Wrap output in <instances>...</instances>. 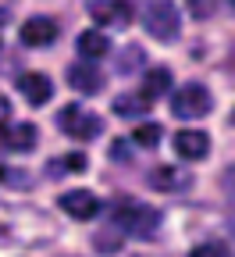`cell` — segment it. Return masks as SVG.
Masks as SVG:
<instances>
[{"mask_svg": "<svg viewBox=\"0 0 235 257\" xmlns=\"http://www.w3.org/2000/svg\"><path fill=\"white\" fill-rule=\"evenodd\" d=\"M61 236V225L36 204H8L0 200V246H50Z\"/></svg>", "mask_w": 235, "mask_h": 257, "instance_id": "6da1fadb", "label": "cell"}, {"mask_svg": "<svg viewBox=\"0 0 235 257\" xmlns=\"http://www.w3.org/2000/svg\"><path fill=\"white\" fill-rule=\"evenodd\" d=\"M143 29H146V36H153L157 43H175L182 36L178 8L171 4V0H150L146 11H143Z\"/></svg>", "mask_w": 235, "mask_h": 257, "instance_id": "7a4b0ae2", "label": "cell"}, {"mask_svg": "<svg viewBox=\"0 0 235 257\" xmlns=\"http://www.w3.org/2000/svg\"><path fill=\"white\" fill-rule=\"evenodd\" d=\"M214 111V96L203 82H185L175 89L171 96V114L182 118V121H192V118H203Z\"/></svg>", "mask_w": 235, "mask_h": 257, "instance_id": "3957f363", "label": "cell"}, {"mask_svg": "<svg viewBox=\"0 0 235 257\" xmlns=\"http://www.w3.org/2000/svg\"><path fill=\"white\" fill-rule=\"evenodd\" d=\"M57 125H61L64 136H72L79 143H89V140H96L100 133H104V118L93 114V111H86L82 104H68V107L57 114Z\"/></svg>", "mask_w": 235, "mask_h": 257, "instance_id": "277c9868", "label": "cell"}, {"mask_svg": "<svg viewBox=\"0 0 235 257\" xmlns=\"http://www.w3.org/2000/svg\"><path fill=\"white\" fill-rule=\"evenodd\" d=\"M114 229H121V232H128V236H150V232H157V229H160V211L125 200V204H118Z\"/></svg>", "mask_w": 235, "mask_h": 257, "instance_id": "5b68a950", "label": "cell"}, {"mask_svg": "<svg viewBox=\"0 0 235 257\" xmlns=\"http://www.w3.org/2000/svg\"><path fill=\"white\" fill-rule=\"evenodd\" d=\"M57 207L68 214V218H75V221H93V218H100V211H104L100 197L89 193V189H68V193H61Z\"/></svg>", "mask_w": 235, "mask_h": 257, "instance_id": "8992f818", "label": "cell"}, {"mask_svg": "<svg viewBox=\"0 0 235 257\" xmlns=\"http://www.w3.org/2000/svg\"><path fill=\"white\" fill-rule=\"evenodd\" d=\"M89 15L104 29H128L132 25V4L128 0H89Z\"/></svg>", "mask_w": 235, "mask_h": 257, "instance_id": "52a82bcc", "label": "cell"}, {"mask_svg": "<svg viewBox=\"0 0 235 257\" xmlns=\"http://www.w3.org/2000/svg\"><path fill=\"white\" fill-rule=\"evenodd\" d=\"M150 186L153 189H160V193H185V189H192V172L189 168H182V165H160V168H153L150 175Z\"/></svg>", "mask_w": 235, "mask_h": 257, "instance_id": "ba28073f", "label": "cell"}, {"mask_svg": "<svg viewBox=\"0 0 235 257\" xmlns=\"http://www.w3.org/2000/svg\"><path fill=\"white\" fill-rule=\"evenodd\" d=\"M64 79H68V86H72L75 93H86V96H93V93L104 89V72H96L93 61H75V64H68V68H64Z\"/></svg>", "mask_w": 235, "mask_h": 257, "instance_id": "9c48e42d", "label": "cell"}, {"mask_svg": "<svg viewBox=\"0 0 235 257\" xmlns=\"http://www.w3.org/2000/svg\"><path fill=\"white\" fill-rule=\"evenodd\" d=\"M57 32H61V25H57L54 18L36 15V18L22 22L18 36H22V43H25V47H50V43H57Z\"/></svg>", "mask_w": 235, "mask_h": 257, "instance_id": "30bf717a", "label": "cell"}, {"mask_svg": "<svg viewBox=\"0 0 235 257\" xmlns=\"http://www.w3.org/2000/svg\"><path fill=\"white\" fill-rule=\"evenodd\" d=\"M175 154L182 161H203L210 154V136L203 128H182V133H175Z\"/></svg>", "mask_w": 235, "mask_h": 257, "instance_id": "8fae6325", "label": "cell"}, {"mask_svg": "<svg viewBox=\"0 0 235 257\" xmlns=\"http://www.w3.org/2000/svg\"><path fill=\"white\" fill-rule=\"evenodd\" d=\"M18 93L25 96L32 107H43L50 96H54V82H50L43 72H22V75H18Z\"/></svg>", "mask_w": 235, "mask_h": 257, "instance_id": "7c38bea8", "label": "cell"}, {"mask_svg": "<svg viewBox=\"0 0 235 257\" xmlns=\"http://www.w3.org/2000/svg\"><path fill=\"white\" fill-rule=\"evenodd\" d=\"M0 143H4L8 150H18V154L36 150V143H40V128L32 125V121H18V125H11V128H0Z\"/></svg>", "mask_w": 235, "mask_h": 257, "instance_id": "4fadbf2b", "label": "cell"}, {"mask_svg": "<svg viewBox=\"0 0 235 257\" xmlns=\"http://www.w3.org/2000/svg\"><path fill=\"white\" fill-rule=\"evenodd\" d=\"M150 107H153V100H146L143 93H121V96H114V104H111V111L118 118H139Z\"/></svg>", "mask_w": 235, "mask_h": 257, "instance_id": "5bb4252c", "label": "cell"}, {"mask_svg": "<svg viewBox=\"0 0 235 257\" xmlns=\"http://www.w3.org/2000/svg\"><path fill=\"white\" fill-rule=\"evenodd\" d=\"M111 50V40L104 36V32H96V29H86V32H79V54L86 57V61H96V57H104Z\"/></svg>", "mask_w": 235, "mask_h": 257, "instance_id": "9a60e30c", "label": "cell"}, {"mask_svg": "<svg viewBox=\"0 0 235 257\" xmlns=\"http://www.w3.org/2000/svg\"><path fill=\"white\" fill-rule=\"evenodd\" d=\"M167 89H171V72L167 68H150L143 75V96L146 100H157V96H164Z\"/></svg>", "mask_w": 235, "mask_h": 257, "instance_id": "2e32d148", "label": "cell"}, {"mask_svg": "<svg viewBox=\"0 0 235 257\" xmlns=\"http://www.w3.org/2000/svg\"><path fill=\"white\" fill-rule=\"evenodd\" d=\"M118 72L121 75H136V72H146V54L139 43H128L121 54H118Z\"/></svg>", "mask_w": 235, "mask_h": 257, "instance_id": "e0dca14e", "label": "cell"}, {"mask_svg": "<svg viewBox=\"0 0 235 257\" xmlns=\"http://www.w3.org/2000/svg\"><path fill=\"white\" fill-rule=\"evenodd\" d=\"M47 168H50V175H79V172H86V154H64V157H54Z\"/></svg>", "mask_w": 235, "mask_h": 257, "instance_id": "ac0fdd59", "label": "cell"}, {"mask_svg": "<svg viewBox=\"0 0 235 257\" xmlns=\"http://www.w3.org/2000/svg\"><path fill=\"white\" fill-rule=\"evenodd\" d=\"M160 136H164V133H160L157 121H146V125H139L136 133H132V140H136L139 147H146V150H153V147L160 143Z\"/></svg>", "mask_w": 235, "mask_h": 257, "instance_id": "d6986e66", "label": "cell"}, {"mask_svg": "<svg viewBox=\"0 0 235 257\" xmlns=\"http://www.w3.org/2000/svg\"><path fill=\"white\" fill-rule=\"evenodd\" d=\"M121 229L118 232H100V236H93V246H96V253H118L121 250Z\"/></svg>", "mask_w": 235, "mask_h": 257, "instance_id": "ffe728a7", "label": "cell"}, {"mask_svg": "<svg viewBox=\"0 0 235 257\" xmlns=\"http://www.w3.org/2000/svg\"><path fill=\"white\" fill-rule=\"evenodd\" d=\"M185 8H189V15L192 18H214L217 15V8H221V0H185Z\"/></svg>", "mask_w": 235, "mask_h": 257, "instance_id": "44dd1931", "label": "cell"}, {"mask_svg": "<svg viewBox=\"0 0 235 257\" xmlns=\"http://www.w3.org/2000/svg\"><path fill=\"white\" fill-rule=\"evenodd\" d=\"M189 257H231V250H228V243H221V239H210V243H199Z\"/></svg>", "mask_w": 235, "mask_h": 257, "instance_id": "7402d4cb", "label": "cell"}, {"mask_svg": "<svg viewBox=\"0 0 235 257\" xmlns=\"http://www.w3.org/2000/svg\"><path fill=\"white\" fill-rule=\"evenodd\" d=\"M111 161H118V165H128V161H132V150H128L125 140H114L111 143Z\"/></svg>", "mask_w": 235, "mask_h": 257, "instance_id": "603a6c76", "label": "cell"}, {"mask_svg": "<svg viewBox=\"0 0 235 257\" xmlns=\"http://www.w3.org/2000/svg\"><path fill=\"white\" fill-rule=\"evenodd\" d=\"M8 118H11V100L0 93V125H8Z\"/></svg>", "mask_w": 235, "mask_h": 257, "instance_id": "cb8c5ba5", "label": "cell"}, {"mask_svg": "<svg viewBox=\"0 0 235 257\" xmlns=\"http://www.w3.org/2000/svg\"><path fill=\"white\" fill-rule=\"evenodd\" d=\"M224 189H228V197H235V165L224 168Z\"/></svg>", "mask_w": 235, "mask_h": 257, "instance_id": "d4e9b609", "label": "cell"}, {"mask_svg": "<svg viewBox=\"0 0 235 257\" xmlns=\"http://www.w3.org/2000/svg\"><path fill=\"white\" fill-rule=\"evenodd\" d=\"M4 179H8V168H4V165H0V182H4Z\"/></svg>", "mask_w": 235, "mask_h": 257, "instance_id": "484cf974", "label": "cell"}, {"mask_svg": "<svg viewBox=\"0 0 235 257\" xmlns=\"http://www.w3.org/2000/svg\"><path fill=\"white\" fill-rule=\"evenodd\" d=\"M231 125H235V107H231Z\"/></svg>", "mask_w": 235, "mask_h": 257, "instance_id": "4316f807", "label": "cell"}, {"mask_svg": "<svg viewBox=\"0 0 235 257\" xmlns=\"http://www.w3.org/2000/svg\"><path fill=\"white\" fill-rule=\"evenodd\" d=\"M231 11H235V0H231Z\"/></svg>", "mask_w": 235, "mask_h": 257, "instance_id": "83f0119b", "label": "cell"}]
</instances>
